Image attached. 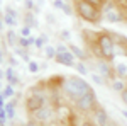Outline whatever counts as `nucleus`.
Instances as JSON below:
<instances>
[{"label":"nucleus","mask_w":127,"mask_h":126,"mask_svg":"<svg viewBox=\"0 0 127 126\" xmlns=\"http://www.w3.org/2000/svg\"><path fill=\"white\" fill-rule=\"evenodd\" d=\"M119 5H120V7H126V9H127V0H122Z\"/></svg>","instance_id":"f704fd0d"},{"label":"nucleus","mask_w":127,"mask_h":126,"mask_svg":"<svg viewBox=\"0 0 127 126\" xmlns=\"http://www.w3.org/2000/svg\"><path fill=\"white\" fill-rule=\"evenodd\" d=\"M3 14H9V15H12V17H15V19H17V12L14 10V7H10V5L5 7V12H3Z\"/></svg>","instance_id":"c756f323"},{"label":"nucleus","mask_w":127,"mask_h":126,"mask_svg":"<svg viewBox=\"0 0 127 126\" xmlns=\"http://www.w3.org/2000/svg\"><path fill=\"white\" fill-rule=\"evenodd\" d=\"M120 101H122L124 104H127V89H124V90L120 92Z\"/></svg>","instance_id":"2f4dec72"},{"label":"nucleus","mask_w":127,"mask_h":126,"mask_svg":"<svg viewBox=\"0 0 127 126\" xmlns=\"http://www.w3.org/2000/svg\"><path fill=\"white\" fill-rule=\"evenodd\" d=\"M31 116H32L31 119H34L37 125H39V123H48L49 119L54 116V107H53V104H46L44 107H41L39 111L32 113Z\"/></svg>","instance_id":"0eeeda50"},{"label":"nucleus","mask_w":127,"mask_h":126,"mask_svg":"<svg viewBox=\"0 0 127 126\" xmlns=\"http://www.w3.org/2000/svg\"><path fill=\"white\" fill-rule=\"evenodd\" d=\"M97 41L100 44V48H102V51H103V60L112 63L114 58H115V39H114V34L107 32V31L97 32Z\"/></svg>","instance_id":"20e7f679"},{"label":"nucleus","mask_w":127,"mask_h":126,"mask_svg":"<svg viewBox=\"0 0 127 126\" xmlns=\"http://www.w3.org/2000/svg\"><path fill=\"white\" fill-rule=\"evenodd\" d=\"M27 70H29L31 73H37L41 70V65L37 63V61H34V60H31L29 63H27Z\"/></svg>","instance_id":"412c9836"},{"label":"nucleus","mask_w":127,"mask_h":126,"mask_svg":"<svg viewBox=\"0 0 127 126\" xmlns=\"http://www.w3.org/2000/svg\"><path fill=\"white\" fill-rule=\"evenodd\" d=\"M92 114H93V121H95L97 126H108L110 125V118H108L107 111H105L102 106H98Z\"/></svg>","instance_id":"1a4fd4ad"},{"label":"nucleus","mask_w":127,"mask_h":126,"mask_svg":"<svg viewBox=\"0 0 127 126\" xmlns=\"http://www.w3.org/2000/svg\"><path fill=\"white\" fill-rule=\"evenodd\" d=\"M66 3H68L66 0H53V7L58 9V10H61V12H63V9L66 7Z\"/></svg>","instance_id":"5701e85b"},{"label":"nucleus","mask_w":127,"mask_h":126,"mask_svg":"<svg viewBox=\"0 0 127 126\" xmlns=\"http://www.w3.org/2000/svg\"><path fill=\"white\" fill-rule=\"evenodd\" d=\"M56 55H58L56 46H51V44H48V46L44 48V56H46L48 60H54V58H56Z\"/></svg>","instance_id":"a211bd4d"},{"label":"nucleus","mask_w":127,"mask_h":126,"mask_svg":"<svg viewBox=\"0 0 127 126\" xmlns=\"http://www.w3.org/2000/svg\"><path fill=\"white\" fill-rule=\"evenodd\" d=\"M41 38L46 41V44H49V38H48V34H41Z\"/></svg>","instance_id":"72a5a7b5"},{"label":"nucleus","mask_w":127,"mask_h":126,"mask_svg":"<svg viewBox=\"0 0 127 126\" xmlns=\"http://www.w3.org/2000/svg\"><path fill=\"white\" fill-rule=\"evenodd\" d=\"M24 7H26V10L34 12V9H36V3H34V0H24Z\"/></svg>","instance_id":"393cba45"},{"label":"nucleus","mask_w":127,"mask_h":126,"mask_svg":"<svg viewBox=\"0 0 127 126\" xmlns=\"http://www.w3.org/2000/svg\"><path fill=\"white\" fill-rule=\"evenodd\" d=\"M19 38H20V34H15L12 29L7 31V43L10 46H19Z\"/></svg>","instance_id":"2eb2a0df"},{"label":"nucleus","mask_w":127,"mask_h":126,"mask_svg":"<svg viewBox=\"0 0 127 126\" xmlns=\"http://www.w3.org/2000/svg\"><path fill=\"white\" fill-rule=\"evenodd\" d=\"M0 126H5V125H0Z\"/></svg>","instance_id":"ea45409f"},{"label":"nucleus","mask_w":127,"mask_h":126,"mask_svg":"<svg viewBox=\"0 0 127 126\" xmlns=\"http://www.w3.org/2000/svg\"><path fill=\"white\" fill-rule=\"evenodd\" d=\"M73 106H75V109H76L78 113H81V114H92L98 107V97H97V94H95V90L92 89V90L87 92L80 101H76Z\"/></svg>","instance_id":"39448f33"},{"label":"nucleus","mask_w":127,"mask_h":126,"mask_svg":"<svg viewBox=\"0 0 127 126\" xmlns=\"http://www.w3.org/2000/svg\"><path fill=\"white\" fill-rule=\"evenodd\" d=\"M31 29H32V27H29V26H22V27H20V36H24V38H29L31 36Z\"/></svg>","instance_id":"a878e982"},{"label":"nucleus","mask_w":127,"mask_h":126,"mask_svg":"<svg viewBox=\"0 0 127 126\" xmlns=\"http://www.w3.org/2000/svg\"><path fill=\"white\" fill-rule=\"evenodd\" d=\"M34 46H36L37 49H44L46 46H48V44H46V41H44V39H42V38L39 36V38L36 39V44H34Z\"/></svg>","instance_id":"bb28decb"},{"label":"nucleus","mask_w":127,"mask_h":126,"mask_svg":"<svg viewBox=\"0 0 127 126\" xmlns=\"http://www.w3.org/2000/svg\"><path fill=\"white\" fill-rule=\"evenodd\" d=\"M126 56H127V49H126Z\"/></svg>","instance_id":"58836bf2"},{"label":"nucleus","mask_w":127,"mask_h":126,"mask_svg":"<svg viewBox=\"0 0 127 126\" xmlns=\"http://www.w3.org/2000/svg\"><path fill=\"white\" fill-rule=\"evenodd\" d=\"M2 22H3L5 26H9V27H15V26H17V19H15V17H12V15H9V14H3Z\"/></svg>","instance_id":"6ab92c4d"},{"label":"nucleus","mask_w":127,"mask_h":126,"mask_svg":"<svg viewBox=\"0 0 127 126\" xmlns=\"http://www.w3.org/2000/svg\"><path fill=\"white\" fill-rule=\"evenodd\" d=\"M83 2H88V3H92V5H97V7H103V3H105V0H83Z\"/></svg>","instance_id":"cd10ccee"},{"label":"nucleus","mask_w":127,"mask_h":126,"mask_svg":"<svg viewBox=\"0 0 127 126\" xmlns=\"http://www.w3.org/2000/svg\"><path fill=\"white\" fill-rule=\"evenodd\" d=\"M122 10H124V15H126V22H127V9H126V7H122Z\"/></svg>","instance_id":"e433bc0d"},{"label":"nucleus","mask_w":127,"mask_h":126,"mask_svg":"<svg viewBox=\"0 0 127 126\" xmlns=\"http://www.w3.org/2000/svg\"><path fill=\"white\" fill-rule=\"evenodd\" d=\"M120 114H122V116L127 119V109H122V111H120Z\"/></svg>","instance_id":"c9c22d12"},{"label":"nucleus","mask_w":127,"mask_h":126,"mask_svg":"<svg viewBox=\"0 0 127 126\" xmlns=\"http://www.w3.org/2000/svg\"><path fill=\"white\" fill-rule=\"evenodd\" d=\"M103 19L107 20V22H110V24H120V22H126V15H124L122 7L119 5L117 9H114V10H110V12H107V14H103Z\"/></svg>","instance_id":"6e6552de"},{"label":"nucleus","mask_w":127,"mask_h":126,"mask_svg":"<svg viewBox=\"0 0 127 126\" xmlns=\"http://www.w3.org/2000/svg\"><path fill=\"white\" fill-rule=\"evenodd\" d=\"M24 26H29V27H37V19L34 15V12L27 10L24 14Z\"/></svg>","instance_id":"f8f14e48"},{"label":"nucleus","mask_w":127,"mask_h":126,"mask_svg":"<svg viewBox=\"0 0 127 126\" xmlns=\"http://www.w3.org/2000/svg\"><path fill=\"white\" fill-rule=\"evenodd\" d=\"M56 51H58V53H66V51H69V46L63 44V43H59L58 46H56Z\"/></svg>","instance_id":"c85d7f7f"},{"label":"nucleus","mask_w":127,"mask_h":126,"mask_svg":"<svg viewBox=\"0 0 127 126\" xmlns=\"http://www.w3.org/2000/svg\"><path fill=\"white\" fill-rule=\"evenodd\" d=\"M9 63H10V67H14V68H15V67H17V65L20 63V61H19L17 58H14V56H9Z\"/></svg>","instance_id":"7c9ffc66"},{"label":"nucleus","mask_w":127,"mask_h":126,"mask_svg":"<svg viewBox=\"0 0 127 126\" xmlns=\"http://www.w3.org/2000/svg\"><path fill=\"white\" fill-rule=\"evenodd\" d=\"M15 2H24V0H15Z\"/></svg>","instance_id":"4c0bfd02"},{"label":"nucleus","mask_w":127,"mask_h":126,"mask_svg":"<svg viewBox=\"0 0 127 126\" xmlns=\"http://www.w3.org/2000/svg\"><path fill=\"white\" fill-rule=\"evenodd\" d=\"M95 68H97V73H100L105 80H112L114 82L117 78L115 70H114V65H110V61H107V60H97Z\"/></svg>","instance_id":"423d86ee"},{"label":"nucleus","mask_w":127,"mask_h":126,"mask_svg":"<svg viewBox=\"0 0 127 126\" xmlns=\"http://www.w3.org/2000/svg\"><path fill=\"white\" fill-rule=\"evenodd\" d=\"M75 70L78 72L81 77H90V75H88V67L85 65V61H76V65H75Z\"/></svg>","instance_id":"f3484780"},{"label":"nucleus","mask_w":127,"mask_h":126,"mask_svg":"<svg viewBox=\"0 0 127 126\" xmlns=\"http://www.w3.org/2000/svg\"><path fill=\"white\" fill-rule=\"evenodd\" d=\"M59 38L63 39V41H68V39L71 38V32H69V29H61V31H59Z\"/></svg>","instance_id":"b1692460"},{"label":"nucleus","mask_w":127,"mask_h":126,"mask_svg":"<svg viewBox=\"0 0 127 126\" xmlns=\"http://www.w3.org/2000/svg\"><path fill=\"white\" fill-rule=\"evenodd\" d=\"M56 63L59 65H64V67H75L76 65V58L71 51H66V53H58L56 55Z\"/></svg>","instance_id":"9d476101"},{"label":"nucleus","mask_w":127,"mask_h":126,"mask_svg":"<svg viewBox=\"0 0 127 126\" xmlns=\"http://www.w3.org/2000/svg\"><path fill=\"white\" fill-rule=\"evenodd\" d=\"M90 78H92V82H93V84H97L98 87L105 85V78L102 77L100 73H90Z\"/></svg>","instance_id":"aec40b11"},{"label":"nucleus","mask_w":127,"mask_h":126,"mask_svg":"<svg viewBox=\"0 0 127 126\" xmlns=\"http://www.w3.org/2000/svg\"><path fill=\"white\" fill-rule=\"evenodd\" d=\"M46 20H48L49 24H54V20H56V19H54V15H51V14H46Z\"/></svg>","instance_id":"473e14b6"},{"label":"nucleus","mask_w":127,"mask_h":126,"mask_svg":"<svg viewBox=\"0 0 127 126\" xmlns=\"http://www.w3.org/2000/svg\"><path fill=\"white\" fill-rule=\"evenodd\" d=\"M114 70H115V75L117 78H127V63H115L114 65Z\"/></svg>","instance_id":"ddd939ff"},{"label":"nucleus","mask_w":127,"mask_h":126,"mask_svg":"<svg viewBox=\"0 0 127 126\" xmlns=\"http://www.w3.org/2000/svg\"><path fill=\"white\" fill-rule=\"evenodd\" d=\"M46 104H49V97L46 96L44 90H39V87H31V92L27 99H26V111L29 113V116L32 113L39 111L41 107H44Z\"/></svg>","instance_id":"7ed1b4c3"},{"label":"nucleus","mask_w":127,"mask_h":126,"mask_svg":"<svg viewBox=\"0 0 127 126\" xmlns=\"http://www.w3.org/2000/svg\"><path fill=\"white\" fill-rule=\"evenodd\" d=\"M92 89L93 87H92L81 75H71V77H66L63 87H61V92L75 104L76 101H80V99L85 96L87 92H90Z\"/></svg>","instance_id":"f257e3e1"},{"label":"nucleus","mask_w":127,"mask_h":126,"mask_svg":"<svg viewBox=\"0 0 127 126\" xmlns=\"http://www.w3.org/2000/svg\"><path fill=\"white\" fill-rule=\"evenodd\" d=\"M75 12L78 14L80 19L88 22V24H98L103 19V12L100 7L92 5V3L83 2V0H75Z\"/></svg>","instance_id":"f03ea898"},{"label":"nucleus","mask_w":127,"mask_h":126,"mask_svg":"<svg viewBox=\"0 0 127 126\" xmlns=\"http://www.w3.org/2000/svg\"><path fill=\"white\" fill-rule=\"evenodd\" d=\"M124 89H127V82H124L122 78H115V80L112 82V90H114V92H119V94H120Z\"/></svg>","instance_id":"dca6fc26"},{"label":"nucleus","mask_w":127,"mask_h":126,"mask_svg":"<svg viewBox=\"0 0 127 126\" xmlns=\"http://www.w3.org/2000/svg\"><path fill=\"white\" fill-rule=\"evenodd\" d=\"M2 97H5V99H12V97H15L17 94H15V87L14 85H10V84H7L5 87L2 89V94H0Z\"/></svg>","instance_id":"4468645a"},{"label":"nucleus","mask_w":127,"mask_h":126,"mask_svg":"<svg viewBox=\"0 0 127 126\" xmlns=\"http://www.w3.org/2000/svg\"><path fill=\"white\" fill-rule=\"evenodd\" d=\"M19 46H20V48H24V49H29L32 44H31L29 38H24V36H20V38H19Z\"/></svg>","instance_id":"4be33fe9"},{"label":"nucleus","mask_w":127,"mask_h":126,"mask_svg":"<svg viewBox=\"0 0 127 126\" xmlns=\"http://www.w3.org/2000/svg\"><path fill=\"white\" fill-rule=\"evenodd\" d=\"M69 51L75 55V58L78 60V61H87L88 60V53L87 51H83V49L76 46V44H69Z\"/></svg>","instance_id":"9b49d317"}]
</instances>
